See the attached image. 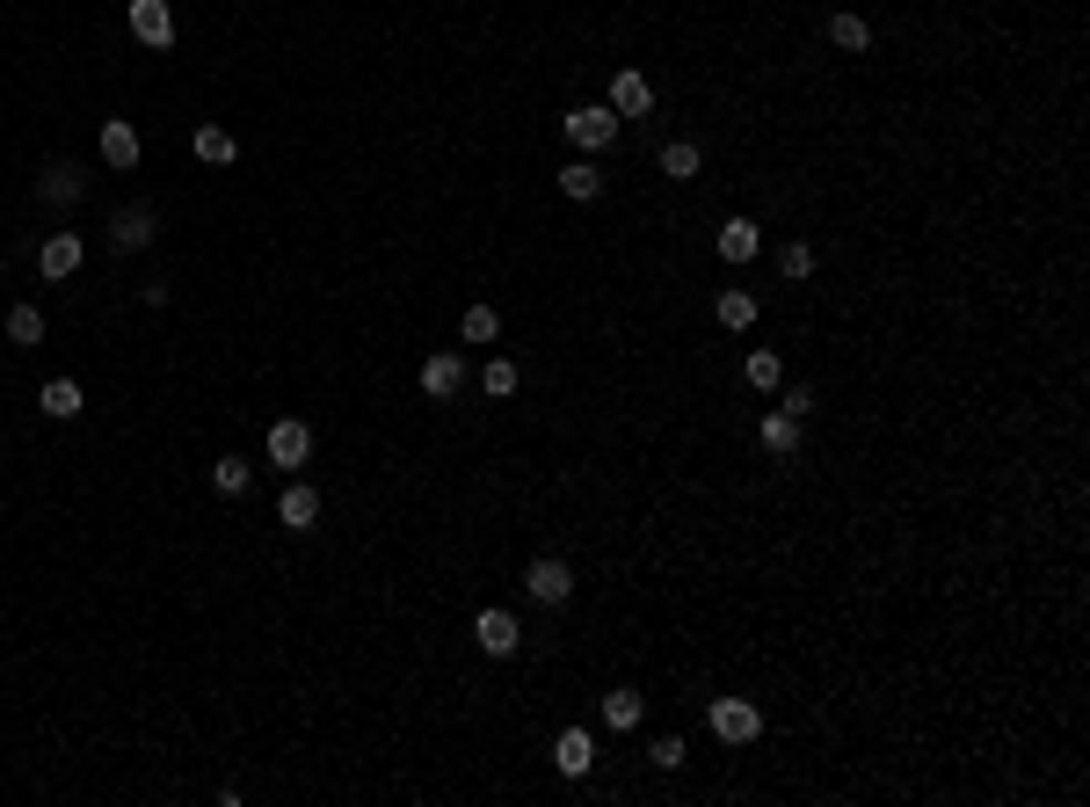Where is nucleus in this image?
I'll use <instances>...</instances> for the list:
<instances>
[{
	"label": "nucleus",
	"instance_id": "obj_11",
	"mask_svg": "<svg viewBox=\"0 0 1090 807\" xmlns=\"http://www.w3.org/2000/svg\"><path fill=\"white\" fill-rule=\"evenodd\" d=\"M611 109H618V117H647V109H655V88H647V73H611Z\"/></svg>",
	"mask_w": 1090,
	"mask_h": 807
},
{
	"label": "nucleus",
	"instance_id": "obj_20",
	"mask_svg": "<svg viewBox=\"0 0 1090 807\" xmlns=\"http://www.w3.org/2000/svg\"><path fill=\"white\" fill-rule=\"evenodd\" d=\"M698 168H706V153H698V139H669V146H662V176H669V182H691Z\"/></svg>",
	"mask_w": 1090,
	"mask_h": 807
},
{
	"label": "nucleus",
	"instance_id": "obj_4",
	"mask_svg": "<svg viewBox=\"0 0 1090 807\" xmlns=\"http://www.w3.org/2000/svg\"><path fill=\"white\" fill-rule=\"evenodd\" d=\"M306 458H313V429H306V422H292V415H284V422H269V466L298 474Z\"/></svg>",
	"mask_w": 1090,
	"mask_h": 807
},
{
	"label": "nucleus",
	"instance_id": "obj_25",
	"mask_svg": "<svg viewBox=\"0 0 1090 807\" xmlns=\"http://www.w3.org/2000/svg\"><path fill=\"white\" fill-rule=\"evenodd\" d=\"M712 314H720V328H756V299H749V291H720Z\"/></svg>",
	"mask_w": 1090,
	"mask_h": 807
},
{
	"label": "nucleus",
	"instance_id": "obj_12",
	"mask_svg": "<svg viewBox=\"0 0 1090 807\" xmlns=\"http://www.w3.org/2000/svg\"><path fill=\"white\" fill-rule=\"evenodd\" d=\"M81 255H87V247H81V233H52V241H44V247H36V269H44V277H73V269H81Z\"/></svg>",
	"mask_w": 1090,
	"mask_h": 807
},
{
	"label": "nucleus",
	"instance_id": "obj_24",
	"mask_svg": "<svg viewBox=\"0 0 1090 807\" xmlns=\"http://www.w3.org/2000/svg\"><path fill=\"white\" fill-rule=\"evenodd\" d=\"M8 342H15V350H36V342H44V314H36V306H8Z\"/></svg>",
	"mask_w": 1090,
	"mask_h": 807
},
{
	"label": "nucleus",
	"instance_id": "obj_16",
	"mask_svg": "<svg viewBox=\"0 0 1090 807\" xmlns=\"http://www.w3.org/2000/svg\"><path fill=\"white\" fill-rule=\"evenodd\" d=\"M103 160H109V168H139V131H131L124 117L103 124Z\"/></svg>",
	"mask_w": 1090,
	"mask_h": 807
},
{
	"label": "nucleus",
	"instance_id": "obj_22",
	"mask_svg": "<svg viewBox=\"0 0 1090 807\" xmlns=\"http://www.w3.org/2000/svg\"><path fill=\"white\" fill-rule=\"evenodd\" d=\"M829 44L836 52H872V22L866 15H829Z\"/></svg>",
	"mask_w": 1090,
	"mask_h": 807
},
{
	"label": "nucleus",
	"instance_id": "obj_6",
	"mask_svg": "<svg viewBox=\"0 0 1090 807\" xmlns=\"http://www.w3.org/2000/svg\"><path fill=\"white\" fill-rule=\"evenodd\" d=\"M277 524H284V531H313V524H320V488H306V480H284Z\"/></svg>",
	"mask_w": 1090,
	"mask_h": 807
},
{
	"label": "nucleus",
	"instance_id": "obj_19",
	"mask_svg": "<svg viewBox=\"0 0 1090 807\" xmlns=\"http://www.w3.org/2000/svg\"><path fill=\"white\" fill-rule=\"evenodd\" d=\"M197 160H204V168H225V160L241 153V146H233V131H225V124H197Z\"/></svg>",
	"mask_w": 1090,
	"mask_h": 807
},
{
	"label": "nucleus",
	"instance_id": "obj_9",
	"mask_svg": "<svg viewBox=\"0 0 1090 807\" xmlns=\"http://www.w3.org/2000/svg\"><path fill=\"white\" fill-rule=\"evenodd\" d=\"M109 241H117L124 255H139V247H154V204H124L117 219H109Z\"/></svg>",
	"mask_w": 1090,
	"mask_h": 807
},
{
	"label": "nucleus",
	"instance_id": "obj_27",
	"mask_svg": "<svg viewBox=\"0 0 1090 807\" xmlns=\"http://www.w3.org/2000/svg\"><path fill=\"white\" fill-rule=\"evenodd\" d=\"M480 386H487V401H509V393H517V364H509V357H495V364L480 371Z\"/></svg>",
	"mask_w": 1090,
	"mask_h": 807
},
{
	"label": "nucleus",
	"instance_id": "obj_28",
	"mask_svg": "<svg viewBox=\"0 0 1090 807\" xmlns=\"http://www.w3.org/2000/svg\"><path fill=\"white\" fill-rule=\"evenodd\" d=\"M502 335V314L495 306H466V342H495Z\"/></svg>",
	"mask_w": 1090,
	"mask_h": 807
},
{
	"label": "nucleus",
	"instance_id": "obj_26",
	"mask_svg": "<svg viewBox=\"0 0 1090 807\" xmlns=\"http://www.w3.org/2000/svg\"><path fill=\"white\" fill-rule=\"evenodd\" d=\"M247 480H255L247 474V458H219V466H211V488L219 495H247Z\"/></svg>",
	"mask_w": 1090,
	"mask_h": 807
},
{
	"label": "nucleus",
	"instance_id": "obj_10",
	"mask_svg": "<svg viewBox=\"0 0 1090 807\" xmlns=\"http://www.w3.org/2000/svg\"><path fill=\"white\" fill-rule=\"evenodd\" d=\"M756 219H720V233H712V247H720V263H756Z\"/></svg>",
	"mask_w": 1090,
	"mask_h": 807
},
{
	"label": "nucleus",
	"instance_id": "obj_7",
	"mask_svg": "<svg viewBox=\"0 0 1090 807\" xmlns=\"http://www.w3.org/2000/svg\"><path fill=\"white\" fill-rule=\"evenodd\" d=\"M473 640H480V655H495V662L523 648V633H517V618H509V612H480V618H473Z\"/></svg>",
	"mask_w": 1090,
	"mask_h": 807
},
{
	"label": "nucleus",
	"instance_id": "obj_5",
	"mask_svg": "<svg viewBox=\"0 0 1090 807\" xmlns=\"http://www.w3.org/2000/svg\"><path fill=\"white\" fill-rule=\"evenodd\" d=\"M131 36H139L146 52H168L174 44V8L168 0H131Z\"/></svg>",
	"mask_w": 1090,
	"mask_h": 807
},
{
	"label": "nucleus",
	"instance_id": "obj_21",
	"mask_svg": "<svg viewBox=\"0 0 1090 807\" xmlns=\"http://www.w3.org/2000/svg\"><path fill=\"white\" fill-rule=\"evenodd\" d=\"M756 437H763V452H771V458H785V452L800 444V415H785V407H771Z\"/></svg>",
	"mask_w": 1090,
	"mask_h": 807
},
{
	"label": "nucleus",
	"instance_id": "obj_29",
	"mask_svg": "<svg viewBox=\"0 0 1090 807\" xmlns=\"http://www.w3.org/2000/svg\"><path fill=\"white\" fill-rule=\"evenodd\" d=\"M779 269H785L793 284H800V277H814V247H807V241H785V247H779Z\"/></svg>",
	"mask_w": 1090,
	"mask_h": 807
},
{
	"label": "nucleus",
	"instance_id": "obj_1",
	"mask_svg": "<svg viewBox=\"0 0 1090 807\" xmlns=\"http://www.w3.org/2000/svg\"><path fill=\"white\" fill-rule=\"evenodd\" d=\"M618 109H611V103H582V109H568V117H560V131H568V139H574V153H604V146L611 139H618Z\"/></svg>",
	"mask_w": 1090,
	"mask_h": 807
},
{
	"label": "nucleus",
	"instance_id": "obj_3",
	"mask_svg": "<svg viewBox=\"0 0 1090 807\" xmlns=\"http://www.w3.org/2000/svg\"><path fill=\"white\" fill-rule=\"evenodd\" d=\"M712 735H720V742H756L763 735L756 699H712Z\"/></svg>",
	"mask_w": 1090,
	"mask_h": 807
},
{
	"label": "nucleus",
	"instance_id": "obj_23",
	"mask_svg": "<svg viewBox=\"0 0 1090 807\" xmlns=\"http://www.w3.org/2000/svg\"><path fill=\"white\" fill-rule=\"evenodd\" d=\"M742 379H749L756 393H779V386H785V364H779L771 350H749V357H742Z\"/></svg>",
	"mask_w": 1090,
	"mask_h": 807
},
{
	"label": "nucleus",
	"instance_id": "obj_15",
	"mask_svg": "<svg viewBox=\"0 0 1090 807\" xmlns=\"http://www.w3.org/2000/svg\"><path fill=\"white\" fill-rule=\"evenodd\" d=\"M641 713H647V699H641L633 684L604 691V728H618V735H633V728H641Z\"/></svg>",
	"mask_w": 1090,
	"mask_h": 807
},
{
	"label": "nucleus",
	"instance_id": "obj_30",
	"mask_svg": "<svg viewBox=\"0 0 1090 807\" xmlns=\"http://www.w3.org/2000/svg\"><path fill=\"white\" fill-rule=\"evenodd\" d=\"M647 756H655V772H684V756H691V750H684L676 735H655V750H647Z\"/></svg>",
	"mask_w": 1090,
	"mask_h": 807
},
{
	"label": "nucleus",
	"instance_id": "obj_2",
	"mask_svg": "<svg viewBox=\"0 0 1090 807\" xmlns=\"http://www.w3.org/2000/svg\"><path fill=\"white\" fill-rule=\"evenodd\" d=\"M523 590H531V604H546V612H553V604H568V597H574V567L546 553V561L523 567Z\"/></svg>",
	"mask_w": 1090,
	"mask_h": 807
},
{
	"label": "nucleus",
	"instance_id": "obj_8",
	"mask_svg": "<svg viewBox=\"0 0 1090 807\" xmlns=\"http://www.w3.org/2000/svg\"><path fill=\"white\" fill-rule=\"evenodd\" d=\"M553 772L560 778H589L596 772V742H589V728H568V735L553 742Z\"/></svg>",
	"mask_w": 1090,
	"mask_h": 807
},
{
	"label": "nucleus",
	"instance_id": "obj_17",
	"mask_svg": "<svg viewBox=\"0 0 1090 807\" xmlns=\"http://www.w3.org/2000/svg\"><path fill=\"white\" fill-rule=\"evenodd\" d=\"M36 407H44V415H52V422H73V415H81V386H73V379H44V393H36Z\"/></svg>",
	"mask_w": 1090,
	"mask_h": 807
},
{
	"label": "nucleus",
	"instance_id": "obj_14",
	"mask_svg": "<svg viewBox=\"0 0 1090 807\" xmlns=\"http://www.w3.org/2000/svg\"><path fill=\"white\" fill-rule=\"evenodd\" d=\"M560 197H574V204H589V197H604V168L589 153H574L568 168H560Z\"/></svg>",
	"mask_w": 1090,
	"mask_h": 807
},
{
	"label": "nucleus",
	"instance_id": "obj_18",
	"mask_svg": "<svg viewBox=\"0 0 1090 807\" xmlns=\"http://www.w3.org/2000/svg\"><path fill=\"white\" fill-rule=\"evenodd\" d=\"M36 197H44V204H81V168H66V160L44 168V176H36Z\"/></svg>",
	"mask_w": 1090,
	"mask_h": 807
},
{
	"label": "nucleus",
	"instance_id": "obj_13",
	"mask_svg": "<svg viewBox=\"0 0 1090 807\" xmlns=\"http://www.w3.org/2000/svg\"><path fill=\"white\" fill-rule=\"evenodd\" d=\"M466 386V357H451V350H436L430 364H422V393L430 401H451V393Z\"/></svg>",
	"mask_w": 1090,
	"mask_h": 807
}]
</instances>
